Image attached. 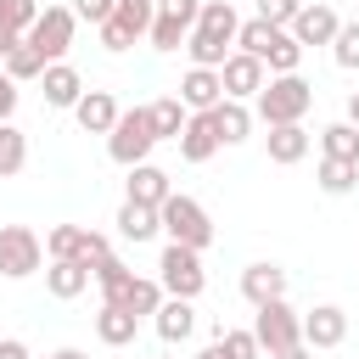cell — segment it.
<instances>
[{"instance_id": "cell-1", "label": "cell", "mask_w": 359, "mask_h": 359, "mask_svg": "<svg viewBox=\"0 0 359 359\" xmlns=\"http://www.w3.org/2000/svg\"><path fill=\"white\" fill-rule=\"evenodd\" d=\"M236 34H241V17L230 11V0H202V17H196V28H191V39H185L191 67H224Z\"/></svg>"}, {"instance_id": "cell-2", "label": "cell", "mask_w": 359, "mask_h": 359, "mask_svg": "<svg viewBox=\"0 0 359 359\" xmlns=\"http://www.w3.org/2000/svg\"><path fill=\"white\" fill-rule=\"evenodd\" d=\"M309 107H314V84L297 79V73H275V79L258 90V118H264L269 129H280V123H303Z\"/></svg>"}, {"instance_id": "cell-3", "label": "cell", "mask_w": 359, "mask_h": 359, "mask_svg": "<svg viewBox=\"0 0 359 359\" xmlns=\"http://www.w3.org/2000/svg\"><path fill=\"white\" fill-rule=\"evenodd\" d=\"M151 146H157V129H151V112H146V107H129V112L112 123V135H107V157H112L118 168L146 163Z\"/></svg>"}, {"instance_id": "cell-4", "label": "cell", "mask_w": 359, "mask_h": 359, "mask_svg": "<svg viewBox=\"0 0 359 359\" xmlns=\"http://www.w3.org/2000/svg\"><path fill=\"white\" fill-rule=\"evenodd\" d=\"M157 280H163V292H168V297H185V303H196V297H202V286H208L202 252H196V247H180V241H168V247H163V258H157Z\"/></svg>"}, {"instance_id": "cell-5", "label": "cell", "mask_w": 359, "mask_h": 359, "mask_svg": "<svg viewBox=\"0 0 359 359\" xmlns=\"http://www.w3.org/2000/svg\"><path fill=\"white\" fill-rule=\"evenodd\" d=\"M157 213H163V230H168V241H180V247H196V252L213 241V219H208V208H202L196 196H180V191H174V196H168Z\"/></svg>"}, {"instance_id": "cell-6", "label": "cell", "mask_w": 359, "mask_h": 359, "mask_svg": "<svg viewBox=\"0 0 359 359\" xmlns=\"http://www.w3.org/2000/svg\"><path fill=\"white\" fill-rule=\"evenodd\" d=\"M252 337H258L264 353H286V348L303 342V314H297L286 297H275V303H264V309L252 314Z\"/></svg>"}, {"instance_id": "cell-7", "label": "cell", "mask_w": 359, "mask_h": 359, "mask_svg": "<svg viewBox=\"0 0 359 359\" xmlns=\"http://www.w3.org/2000/svg\"><path fill=\"white\" fill-rule=\"evenodd\" d=\"M45 264V241L28 224H0V275L6 280H28Z\"/></svg>"}, {"instance_id": "cell-8", "label": "cell", "mask_w": 359, "mask_h": 359, "mask_svg": "<svg viewBox=\"0 0 359 359\" xmlns=\"http://www.w3.org/2000/svg\"><path fill=\"white\" fill-rule=\"evenodd\" d=\"M73 28H79L73 6H45V11H39V22L28 28V45H34L45 62H62V56H67V45H73Z\"/></svg>"}, {"instance_id": "cell-9", "label": "cell", "mask_w": 359, "mask_h": 359, "mask_svg": "<svg viewBox=\"0 0 359 359\" xmlns=\"http://www.w3.org/2000/svg\"><path fill=\"white\" fill-rule=\"evenodd\" d=\"M151 17H157V11H151L146 0H118V11L101 22V45H107L112 56H118V50H129L140 34H151Z\"/></svg>"}, {"instance_id": "cell-10", "label": "cell", "mask_w": 359, "mask_h": 359, "mask_svg": "<svg viewBox=\"0 0 359 359\" xmlns=\"http://www.w3.org/2000/svg\"><path fill=\"white\" fill-rule=\"evenodd\" d=\"M219 84H224V101H258V90H264L269 79H264V62H258V56L230 50V62L219 67Z\"/></svg>"}, {"instance_id": "cell-11", "label": "cell", "mask_w": 359, "mask_h": 359, "mask_svg": "<svg viewBox=\"0 0 359 359\" xmlns=\"http://www.w3.org/2000/svg\"><path fill=\"white\" fill-rule=\"evenodd\" d=\"M342 337H348V314L337 303H320V309L303 314V342L309 348H342Z\"/></svg>"}, {"instance_id": "cell-12", "label": "cell", "mask_w": 359, "mask_h": 359, "mask_svg": "<svg viewBox=\"0 0 359 359\" xmlns=\"http://www.w3.org/2000/svg\"><path fill=\"white\" fill-rule=\"evenodd\" d=\"M286 34H292L297 45H331V39L342 34V17H337L331 6H303V11H297V22H292Z\"/></svg>"}, {"instance_id": "cell-13", "label": "cell", "mask_w": 359, "mask_h": 359, "mask_svg": "<svg viewBox=\"0 0 359 359\" xmlns=\"http://www.w3.org/2000/svg\"><path fill=\"white\" fill-rule=\"evenodd\" d=\"M180 101H185V112H213V107L224 101L219 67H191V73L180 79Z\"/></svg>"}, {"instance_id": "cell-14", "label": "cell", "mask_w": 359, "mask_h": 359, "mask_svg": "<svg viewBox=\"0 0 359 359\" xmlns=\"http://www.w3.org/2000/svg\"><path fill=\"white\" fill-rule=\"evenodd\" d=\"M73 118H79V129H84V135H112V123H118L123 112H118L112 90H84V95H79V107H73Z\"/></svg>"}, {"instance_id": "cell-15", "label": "cell", "mask_w": 359, "mask_h": 359, "mask_svg": "<svg viewBox=\"0 0 359 359\" xmlns=\"http://www.w3.org/2000/svg\"><path fill=\"white\" fill-rule=\"evenodd\" d=\"M241 297H247L252 309L286 297V269H280V264H247V269H241Z\"/></svg>"}, {"instance_id": "cell-16", "label": "cell", "mask_w": 359, "mask_h": 359, "mask_svg": "<svg viewBox=\"0 0 359 359\" xmlns=\"http://www.w3.org/2000/svg\"><path fill=\"white\" fill-rule=\"evenodd\" d=\"M174 196V185H168V174L157 168V163H135L129 168V196L123 202H146V208H163Z\"/></svg>"}, {"instance_id": "cell-17", "label": "cell", "mask_w": 359, "mask_h": 359, "mask_svg": "<svg viewBox=\"0 0 359 359\" xmlns=\"http://www.w3.org/2000/svg\"><path fill=\"white\" fill-rule=\"evenodd\" d=\"M39 90H45V107H79V95H84V79H79V67H67V62H50V67H45V79H39Z\"/></svg>"}, {"instance_id": "cell-18", "label": "cell", "mask_w": 359, "mask_h": 359, "mask_svg": "<svg viewBox=\"0 0 359 359\" xmlns=\"http://www.w3.org/2000/svg\"><path fill=\"white\" fill-rule=\"evenodd\" d=\"M208 118H213V135H219V146H241V140L252 135V112H247V101H219Z\"/></svg>"}, {"instance_id": "cell-19", "label": "cell", "mask_w": 359, "mask_h": 359, "mask_svg": "<svg viewBox=\"0 0 359 359\" xmlns=\"http://www.w3.org/2000/svg\"><path fill=\"white\" fill-rule=\"evenodd\" d=\"M264 146H269V163L292 168V163H303V157H309V129H303V123H280V129H269V135H264Z\"/></svg>"}, {"instance_id": "cell-20", "label": "cell", "mask_w": 359, "mask_h": 359, "mask_svg": "<svg viewBox=\"0 0 359 359\" xmlns=\"http://www.w3.org/2000/svg\"><path fill=\"white\" fill-rule=\"evenodd\" d=\"M151 325H157V337H163V342L174 348V342H185V337L196 331V309H191L185 297H168V303H163V309L151 314Z\"/></svg>"}, {"instance_id": "cell-21", "label": "cell", "mask_w": 359, "mask_h": 359, "mask_svg": "<svg viewBox=\"0 0 359 359\" xmlns=\"http://www.w3.org/2000/svg\"><path fill=\"white\" fill-rule=\"evenodd\" d=\"M213 151H219L213 118H208V112H191V123H185V135H180V157H185V163H208Z\"/></svg>"}, {"instance_id": "cell-22", "label": "cell", "mask_w": 359, "mask_h": 359, "mask_svg": "<svg viewBox=\"0 0 359 359\" xmlns=\"http://www.w3.org/2000/svg\"><path fill=\"white\" fill-rule=\"evenodd\" d=\"M157 230H163V213H157V208H146V202H123V208H118V236H123V241L140 247V241H151Z\"/></svg>"}, {"instance_id": "cell-23", "label": "cell", "mask_w": 359, "mask_h": 359, "mask_svg": "<svg viewBox=\"0 0 359 359\" xmlns=\"http://www.w3.org/2000/svg\"><path fill=\"white\" fill-rule=\"evenodd\" d=\"M84 286H90V269H84L79 258H56V264L45 269V292H50V297H62V303H73Z\"/></svg>"}, {"instance_id": "cell-24", "label": "cell", "mask_w": 359, "mask_h": 359, "mask_svg": "<svg viewBox=\"0 0 359 359\" xmlns=\"http://www.w3.org/2000/svg\"><path fill=\"white\" fill-rule=\"evenodd\" d=\"M135 331H140V314L101 303V314H95V337H101L107 348H129V342H135Z\"/></svg>"}, {"instance_id": "cell-25", "label": "cell", "mask_w": 359, "mask_h": 359, "mask_svg": "<svg viewBox=\"0 0 359 359\" xmlns=\"http://www.w3.org/2000/svg\"><path fill=\"white\" fill-rule=\"evenodd\" d=\"M168 303V292H163V280H146V275H135L129 286H123V297L112 303V309H129V314H157Z\"/></svg>"}, {"instance_id": "cell-26", "label": "cell", "mask_w": 359, "mask_h": 359, "mask_svg": "<svg viewBox=\"0 0 359 359\" xmlns=\"http://www.w3.org/2000/svg\"><path fill=\"white\" fill-rule=\"evenodd\" d=\"M146 112H151L157 140H180V135H185V123H191V112H185V101H180V95H163V101H151Z\"/></svg>"}, {"instance_id": "cell-27", "label": "cell", "mask_w": 359, "mask_h": 359, "mask_svg": "<svg viewBox=\"0 0 359 359\" xmlns=\"http://www.w3.org/2000/svg\"><path fill=\"white\" fill-rule=\"evenodd\" d=\"M320 157H337V163H359V129L342 118V123H325L320 129Z\"/></svg>"}, {"instance_id": "cell-28", "label": "cell", "mask_w": 359, "mask_h": 359, "mask_svg": "<svg viewBox=\"0 0 359 359\" xmlns=\"http://www.w3.org/2000/svg\"><path fill=\"white\" fill-rule=\"evenodd\" d=\"M28 168V135L17 123H0V180H17Z\"/></svg>"}, {"instance_id": "cell-29", "label": "cell", "mask_w": 359, "mask_h": 359, "mask_svg": "<svg viewBox=\"0 0 359 359\" xmlns=\"http://www.w3.org/2000/svg\"><path fill=\"white\" fill-rule=\"evenodd\" d=\"M314 180H320V191H325V196H348V191L359 185V163H337V157H320Z\"/></svg>"}, {"instance_id": "cell-30", "label": "cell", "mask_w": 359, "mask_h": 359, "mask_svg": "<svg viewBox=\"0 0 359 359\" xmlns=\"http://www.w3.org/2000/svg\"><path fill=\"white\" fill-rule=\"evenodd\" d=\"M191 28H196V22H185V17H174V11H157V17H151V34H146V39H151L157 50H180V45L191 39Z\"/></svg>"}, {"instance_id": "cell-31", "label": "cell", "mask_w": 359, "mask_h": 359, "mask_svg": "<svg viewBox=\"0 0 359 359\" xmlns=\"http://www.w3.org/2000/svg\"><path fill=\"white\" fill-rule=\"evenodd\" d=\"M297 62H303V45L280 28V34L269 39V50H264V67H269V73H297Z\"/></svg>"}, {"instance_id": "cell-32", "label": "cell", "mask_w": 359, "mask_h": 359, "mask_svg": "<svg viewBox=\"0 0 359 359\" xmlns=\"http://www.w3.org/2000/svg\"><path fill=\"white\" fill-rule=\"evenodd\" d=\"M0 67H6V73H11L17 84H22V79H45V67H50V62H45V56H39V50H34L28 39H22V45H17V50H11V56H6Z\"/></svg>"}, {"instance_id": "cell-33", "label": "cell", "mask_w": 359, "mask_h": 359, "mask_svg": "<svg viewBox=\"0 0 359 359\" xmlns=\"http://www.w3.org/2000/svg\"><path fill=\"white\" fill-rule=\"evenodd\" d=\"M79 247H84V224H50V230H45L50 264H56V258H79Z\"/></svg>"}, {"instance_id": "cell-34", "label": "cell", "mask_w": 359, "mask_h": 359, "mask_svg": "<svg viewBox=\"0 0 359 359\" xmlns=\"http://www.w3.org/2000/svg\"><path fill=\"white\" fill-rule=\"evenodd\" d=\"M275 34H280V28H269L264 17H252V22H241V34H236V45H241L247 56H258V62H264V50H269V39H275Z\"/></svg>"}, {"instance_id": "cell-35", "label": "cell", "mask_w": 359, "mask_h": 359, "mask_svg": "<svg viewBox=\"0 0 359 359\" xmlns=\"http://www.w3.org/2000/svg\"><path fill=\"white\" fill-rule=\"evenodd\" d=\"M129 280H135V275H129V269H123V264H118V258H107V264H101V269H95V286H101V303H118V297H123V286H129Z\"/></svg>"}, {"instance_id": "cell-36", "label": "cell", "mask_w": 359, "mask_h": 359, "mask_svg": "<svg viewBox=\"0 0 359 359\" xmlns=\"http://www.w3.org/2000/svg\"><path fill=\"white\" fill-rule=\"evenodd\" d=\"M331 56H337V67L359 73V22H342V34L331 39Z\"/></svg>"}, {"instance_id": "cell-37", "label": "cell", "mask_w": 359, "mask_h": 359, "mask_svg": "<svg viewBox=\"0 0 359 359\" xmlns=\"http://www.w3.org/2000/svg\"><path fill=\"white\" fill-rule=\"evenodd\" d=\"M0 17H6L22 39H28V28L39 22V0H0Z\"/></svg>"}, {"instance_id": "cell-38", "label": "cell", "mask_w": 359, "mask_h": 359, "mask_svg": "<svg viewBox=\"0 0 359 359\" xmlns=\"http://www.w3.org/2000/svg\"><path fill=\"white\" fill-rule=\"evenodd\" d=\"M303 6H309V0H258V17H264L269 28H292Z\"/></svg>"}, {"instance_id": "cell-39", "label": "cell", "mask_w": 359, "mask_h": 359, "mask_svg": "<svg viewBox=\"0 0 359 359\" xmlns=\"http://www.w3.org/2000/svg\"><path fill=\"white\" fill-rule=\"evenodd\" d=\"M107 258H112V241H107L101 230H84V247H79V264H84V269L95 275V269H101Z\"/></svg>"}, {"instance_id": "cell-40", "label": "cell", "mask_w": 359, "mask_h": 359, "mask_svg": "<svg viewBox=\"0 0 359 359\" xmlns=\"http://www.w3.org/2000/svg\"><path fill=\"white\" fill-rule=\"evenodd\" d=\"M219 342H224V359H258L264 353L252 331H219Z\"/></svg>"}, {"instance_id": "cell-41", "label": "cell", "mask_w": 359, "mask_h": 359, "mask_svg": "<svg viewBox=\"0 0 359 359\" xmlns=\"http://www.w3.org/2000/svg\"><path fill=\"white\" fill-rule=\"evenodd\" d=\"M112 11H118V0H73V17H84V22H95V28H101Z\"/></svg>"}, {"instance_id": "cell-42", "label": "cell", "mask_w": 359, "mask_h": 359, "mask_svg": "<svg viewBox=\"0 0 359 359\" xmlns=\"http://www.w3.org/2000/svg\"><path fill=\"white\" fill-rule=\"evenodd\" d=\"M11 112H17V79L0 67V123H11Z\"/></svg>"}, {"instance_id": "cell-43", "label": "cell", "mask_w": 359, "mask_h": 359, "mask_svg": "<svg viewBox=\"0 0 359 359\" xmlns=\"http://www.w3.org/2000/svg\"><path fill=\"white\" fill-rule=\"evenodd\" d=\"M17 45H22V34H17V28H11L6 17H0V62H6V56H11Z\"/></svg>"}, {"instance_id": "cell-44", "label": "cell", "mask_w": 359, "mask_h": 359, "mask_svg": "<svg viewBox=\"0 0 359 359\" xmlns=\"http://www.w3.org/2000/svg\"><path fill=\"white\" fill-rule=\"evenodd\" d=\"M0 359H34V353H28V342H17V337H0Z\"/></svg>"}, {"instance_id": "cell-45", "label": "cell", "mask_w": 359, "mask_h": 359, "mask_svg": "<svg viewBox=\"0 0 359 359\" xmlns=\"http://www.w3.org/2000/svg\"><path fill=\"white\" fill-rule=\"evenodd\" d=\"M269 359H314V348H309V342H297V348H286V353H269Z\"/></svg>"}, {"instance_id": "cell-46", "label": "cell", "mask_w": 359, "mask_h": 359, "mask_svg": "<svg viewBox=\"0 0 359 359\" xmlns=\"http://www.w3.org/2000/svg\"><path fill=\"white\" fill-rule=\"evenodd\" d=\"M196 359H224V342H208V348H202Z\"/></svg>"}, {"instance_id": "cell-47", "label": "cell", "mask_w": 359, "mask_h": 359, "mask_svg": "<svg viewBox=\"0 0 359 359\" xmlns=\"http://www.w3.org/2000/svg\"><path fill=\"white\" fill-rule=\"evenodd\" d=\"M348 123H353V129H359V90H353V95H348Z\"/></svg>"}, {"instance_id": "cell-48", "label": "cell", "mask_w": 359, "mask_h": 359, "mask_svg": "<svg viewBox=\"0 0 359 359\" xmlns=\"http://www.w3.org/2000/svg\"><path fill=\"white\" fill-rule=\"evenodd\" d=\"M50 359H90V353H79V348H62V353H50Z\"/></svg>"}, {"instance_id": "cell-49", "label": "cell", "mask_w": 359, "mask_h": 359, "mask_svg": "<svg viewBox=\"0 0 359 359\" xmlns=\"http://www.w3.org/2000/svg\"><path fill=\"white\" fill-rule=\"evenodd\" d=\"M157 359H174V353H157Z\"/></svg>"}, {"instance_id": "cell-50", "label": "cell", "mask_w": 359, "mask_h": 359, "mask_svg": "<svg viewBox=\"0 0 359 359\" xmlns=\"http://www.w3.org/2000/svg\"><path fill=\"white\" fill-rule=\"evenodd\" d=\"M146 6H157V0H146Z\"/></svg>"}]
</instances>
